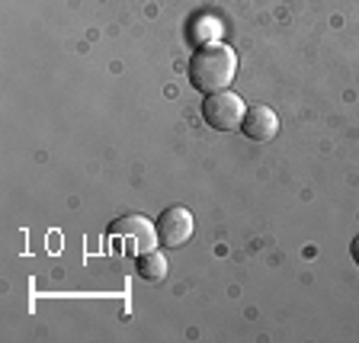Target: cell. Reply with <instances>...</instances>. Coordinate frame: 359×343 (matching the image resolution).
<instances>
[{"label": "cell", "instance_id": "2", "mask_svg": "<svg viewBox=\"0 0 359 343\" xmlns=\"http://www.w3.org/2000/svg\"><path fill=\"white\" fill-rule=\"evenodd\" d=\"M244 112H247L244 100L238 93H231V90L209 93L205 103H202V119L209 122V128H215V132H234V128H241Z\"/></svg>", "mask_w": 359, "mask_h": 343}, {"label": "cell", "instance_id": "3", "mask_svg": "<svg viewBox=\"0 0 359 343\" xmlns=\"http://www.w3.org/2000/svg\"><path fill=\"white\" fill-rule=\"evenodd\" d=\"M109 238L116 241H132V247L142 254V250H154L157 238V224H151L144 215H122L109 224Z\"/></svg>", "mask_w": 359, "mask_h": 343}, {"label": "cell", "instance_id": "6", "mask_svg": "<svg viewBox=\"0 0 359 343\" xmlns=\"http://www.w3.org/2000/svg\"><path fill=\"white\" fill-rule=\"evenodd\" d=\"M135 273L144 283H161L167 276V257L161 250H142V254L135 257Z\"/></svg>", "mask_w": 359, "mask_h": 343}, {"label": "cell", "instance_id": "4", "mask_svg": "<svg viewBox=\"0 0 359 343\" xmlns=\"http://www.w3.org/2000/svg\"><path fill=\"white\" fill-rule=\"evenodd\" d=\"M157 238L164 247H183L193 238V215L183 206H170L157 218Z\"/></svg>", "mask_w": 359, "mask_h": 343}, {"label": "cell", "instance_id": "1", "mask_svg": "<svg viewBox=\"0 0 359 343\" xmlns=\"http://www.w3.org/2000/svg\"><path fill=\"white\" fill-rule=\"evenodd\" d=\"M189 83H193L199 93H218V90H228V83L238 74V55L222 42H205L199 45L189 58Z\"/></svg>", "mask_w": 359, "mask_h": 343}, {"label": "cell", "instance_id": "5", "mask_svg": "<svg viewBox=\"0 0 359 343\" xmlns=\"http://www.w3.org/2000/svg\"><path fill=\"white\" fill-rule=\"evenodd\" d=\"M241 132L250 138V142H269V138H276L279 132V119L276 112L269 109V106L257 103L244 112V122H241Z\"/></svg>", "mask_w": 359, "mask_h": 343}, {"label": "cell", "instance_id": "7", "mask_svg": "<svg viewBox=\"0 0 359 343\" xmlns=\"http://www.w3.org/2000/svg\"><path fill=\"white\" fill-rule=\"evenodd\" d=\"M350 254H353V263H356V267H359V234H356V238H353V244H350Z\"/></svg>", "mask_w": 359, "mask_h": 343}]
</instances>
